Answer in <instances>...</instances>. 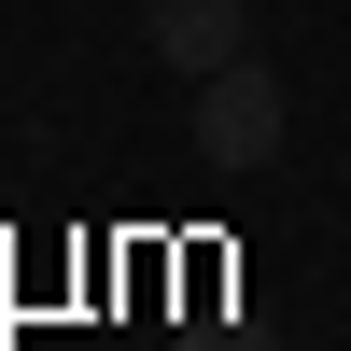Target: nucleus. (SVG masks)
<instances>
[{"mask_svg":"<svg viewBox=\"0 0 351 351\" xmlns=\"http://www.w3.org/2000/svg\"><path fill=\"white\" fill-rule=\"evenodd\" d=\"M197 155H211L225 183H253V169L281 155V84L253 71V56H225V71H197Z\"/></svg>","mask_w":351,"mask_h":351,"instance_id":"obj_1","label":"nucleus"},{"mask_svg":"<svg viewBox=\"0 0 351 351\" xmlns=\"http://www.w3.org/2000/svg\"><path fill=\"white\" fill-rule=\"evenodd\" d=\"M141 43H155L169 71H225V56L253 43V0H141Z\"/></svg>","mask_w":351,"mask_h":351,"instance_id":"obj_2","label":"nucleus"},{"mask_svg":"<svg viewBox=\"0 0 351 351\" xmlns=\"http://www.w3.org/2000/svg\"><path fill=\"white\" fill-rule=\"evenodd\" d=\"M197 351H253V337H197Z\"/></svg>","mask_w":351,"mask_h":351,"instance_id":"obj_3","label":"nucleus"}]
</instances>
